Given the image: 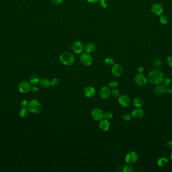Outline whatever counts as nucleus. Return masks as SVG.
<instances>
[{
  "mask_svg": "<svg viewBox=\"0 0 172 172\" xmlns=\"http://www.w3.org/2000/svg\"><path fill=\"white\" fill-rule=\"evenodd\" d=\"M164 79V74L160 70H154L151 71L148 75L149 82L153 84L160 83Z\"/></svg>",
  "mask_w": 172,
  "mask_h": 172,
  "instance_id": "nucleus-1",
  "label": "nucleus"
},
{
  "mask_svg": "<svg viewBox=\"0 0 172 172\" xmlns=\"http://www.w3.org/2000/svg\"><path fill=\"white\" fill-rule=\"evenodd\" d=\"M59 60L63 64L69 66L72 65L74 63L75 57L72 53L69 52H65L60 55Z\"/></svg>",
  "mask_w": 172,
  "mask_h": 172,
  "instance_id": "nucleus-2",
  "label": "nucleus"
},
{
  "mask_svg": "<svg viewBox=\"0 0 172 172\" xmlns=\"http://www.w3.org/2000/svg\"><path fill=\"white\" fill-rule=\"evenodd\" d=\"M27 107L29 111L33 113H39L42 110L41 104L36 100H31L28 103Z\"/></svg>",
  "mask_w": 172,
  "mask_h": 172,
  "instance_id": "nucleus-3",
  "label": "nucleus"
},
{
  "mask_svg": "<svg viewBox=\"0 0 172 172\" xmlns=\"http://www.w3.org/2000/svg\"><path fill=\"white\" fill-rule=\"evenodd\" d=\"M81 62L85 66H90L93 62V58L90 53H83L80 57Z\"/></svg>",
  "mask_w": 172,
  "mask_h": 172,
  "instance_id": "nucleus-4",
  "label": "nucleus"
},
{
  "mask_svg": "<svg viewBox=\"0 0 172 172\" xmlns=\"http://www.w3.org/2000/svg\"><path fill=\"white\" fill-rule=\"evenodd\" d=\"M32 88L31 83L27 81H23L21 82L18 85V90L21 93H27L31 90Z\"/></svg>",
  "mask_w": 172,
  "mask_h": 172,
  "instance_id": "nucleus-5",
  "label": "nucleus"
},
{
  "mask_svg": "<svg viewBox=\"0 0 172 172\" xmlns=\"http://www.w3.org/2000/svg\"><path fill=\"white\" fill-rule=\"evenodd\" d=\"M85 50L84 45L82 42L77 41L72 44V50L74 53L76 54H79L83 53Z\"/></svg>",
  "mask_w": 172,
  "mask_h": 172,
  "instance_id": "nucleus-6",
  "label": "nucleus"
},
{
  "mask_svg": "<svg viewBox=\"0 0 172 172\" xmlns=\"http://www.w3.org/2000/svg\"><path fill=\"white\" fill-rule=\"evenodd\" d=\"M139 159V156L137 153L132 151L128 153L125 158V161L127 164H133L137 162Z\"/></svg>",
  "mask_w": 172,
  "mask_h": 172,
  "instance_id": "nucleus-7",
  "label": "nucleus"
},
{
  "mask_svg": "<svg viewBox=\"0 0 172 172\" xmlns=\"http://www.w3.org/2000/svg\"><path fill=\"white\" fill-rule=\"evenodd\" d=\"M119 102L121 106L124 108H127L130 105V100L129 97L126 95L123 94L119 96Z\"/></svg>",
  "mask_w": 172,
  "mask_h": 172,
  "instance_id": "nucleus-8",
  "label": "nucleus"
},
{
  "mask_svg": "<svg viewBox=\"0 0 172 172\" xmlns=\"http://www.w3.org/2000/svg\"><path fill=\"white\" fill-rule=\"evenodd\" d=\"M104 114L101 109L98 108L94 109L92 111L93 118L96 121H100L104 118Z\"/></svg>",
  "mask_w": 172,
  "mask_h": 172,
  "instance_id": "nucleus-9",
  "label": "nucleus"
},
{
  "mask_svg": "<svg viewBox=\"0 0 172 172\" xmlns=\"http://www.w3.org/2000/svg\"><path fill=\"white\" fill-rule=\"evenodd\" d=\"M135 82L139 86H145L147 84V79L146 77L142 74H137L134 78Z\"/></svg>",
  "mask_w": 172,
  "mask_h": 172,
  "instance_id": "nucleus-10",
  "label": "nucleus"
},
{
  "mask_svg": "<svg viewBox=\"0 0 172 172\" xmlns=\"http://www.w3.org/2000/svg\"><path fill=\"white\" fill-rule=\"evenodd\" d=\"M152 12L154 15L160 16L163 12L162 6L159 3L154 4L152 8Z\"/></svg>",
  "mask_w": 172,
  "mask_h": 172,
  "instance_id": "nucleus-11",
  "label": "nucleus"
},
{
  "mask_svg": "<svg viewBox=\"0 0 172 172\" xmlns=\"http://www.w3.org/2000/svg\"><path fill=\"white\" fill-rule=\"evenodd\" d=\"M112 72L115 76H120L123 73V68L120 65L116 64L112 67Z\"/></svg>",
  "mask_w": 172,
  "mask_h": 172,
  "instance_id": "nucleus-12",
  "label": "nucleus"
},
{
  "mask_svg": "<svg viewBox=\"0 0 172 172\" xmlns=\"http://www.w3.org/2000/svg\"><path fill=\"white\" fill-rule=\"evenodd\" d=\"M111 94V90L109 87L104 86L101 89L100 92V96L103 99H107L109 98Z\"/></svg>",
  "mask_w": 172,
  "mask_h": 172,
  "instance_id": "nucleus-13",
  "label": "nucleus"
},
{
  "mask_svg": "<svg viewBox=\"0 0 172 172\" xmlns=\"http://www.w3.org/2000/svg\"><path fill=\"white\" fill-rule=\"evenodd\" d=\"M95 94H96V90L92 86H88L85 89V96L87 98H92L95 95Z\"/></svg>",
  "mask_w": 172,
  "mask_h": 172,
  "instance_id": "nucleus-14",
  "label": "nucleus"
},
{
  "mask_svg": "<svg viewBox=\"0 0 172 172\" xmlns=\"http://www.w3.org/2000/svg\"><path fill=\"white\" fill-rule=\"evenodd\" d=\"M154 87L153 91L156 94H161L166 92V86L164 84H158Z\"/></svg>",
  "mask_w": 172,
  "mask_h": 172,
  "instance_id": "nucleus-15",
  "label": "nucleus"
},
{
  "mask_svg": "<svg viewBox=\"0 0 172 172\" xmlns=\"http://www.w3.org/2000/svg\"><path fill=\"white\" fill-rule=\"evenodd\" d=\"M131 115L135 119H141L145 115V112L141 109H137L132 111Z\"/></svg>",
  "mask_w": 172,
  "mask_h": 172,
  "instance_id": "nucleus-16",
  "label": "nucleus"
},
{
  "mask_svg": "<svg viewBox=\"0 0 172 172\" xmlns=\"http://www.w3.org/2000/svg\"><path fill=\"white\" fill-rule=\"evenodd\" d=\"M110 123L107 120H103L100 122L99 127L102 131H107L109 129Z\"/></svg>",
  "mask_w": 172,
  "mask_h": 172,
  "instance_id": "nucleus-17",
  "label": "nucleus"
},
{
  "mask_svg": "<svg viewBox=\"0 0 172 172\" xmlns=\"http://www.w3.org/2000/svg\"><path fill=\"white\" fill-rule=\"evenodd\" d=\"M96 49V46L94 43H89L86 45L85 47V50L87 53H92L94 52Z\"/></svg>",
  "mask_w": 172,
  "mask_h": 172,
  "instance_id": "nucleus-18",
  "label": "nucleus"
},
{
  "mask_svg": "<svg viewBox=\"0 0 172 172\" xmlns=\"http://www.w3.org/2000/svg\"><path fill=\"white\" fill-rule=\"evenodd\" d=\"M40 85L43 88H48L51 85V82L47 78H43L40 80Z\"/></svg>",
  "mask_w": 172,
  "mask_h": 172,
  "instance_id": "nucleus-19",
  "label": "nucleus"
},
{
  "mask_svg": "<svg viewBox=\"0 0 172 172\" xmlns=\"http://www.w3.org/2000/svg\"><path fill=\"white\" fill-rule=\"evenodd\" d=\"M133 103L136 108H141L144 105L143 100L140 98H135L133 100Z\"/></svg>",
  "mask_w": 172,
  "mask_h": 172,
  "instance_id": "nucleus-20",
  "label": "nucleus"
},
{
  "mask_svg": "<svg viewBox=\"0 0 172 172\" xmlns=\"http://www.w3.org/2000/svg\"><path fill=\"white\" fill-rule=\"evenodd\" d=\"M30 81L31 84L33 85H36L40 82V78L39 76L37 74H34L32 75L30 79Z\"/></svg>",
  "mask_w": 172,
  "mask_h": 172,
  "instance_id": "nucleus-21",
  "label": "nucleus"
},
{
  "mask_svg": "<svg viewBox=\"0 0 172 172\" xmlns=\"http://www.w3.org/2000/svg\"><path fill=\"white\" fill-rule=\"evenodd\" d=\"M29 109L27 107H22L20 111V116L22 118H26L29 115Z\"/></svg>",
  "mask_w": 172,
  "mask_h": 172,
  "instance_id": "nucleus-22",
  "label": "nucleus"
},
{
  "mask_svg": "<svg viewBox=\"0 0 172 172\" xmlns=\"http://www.w3.org/2000/svg\"><path fill=\"white\" fill-rule=\"evenodd\" d=\"M168 159L164 157H162L158 159L157 164L160 166H164L167 164L168 163Z\"/></svg>",
  "mask_w": 172,
  "mask_h": 172,
  "instance_id": "nucleus-23",
  "label": "nucleus"
},
{
  "mask_svg": "<svg viewBox=\"0 0 172 172\" xmlns=\"http://www.w3.org/2000/svg\"><path fill=\"white\" fill-rule=\"evenodd\" d=\"M105 63L107 66H111L112 65L114 64V60L111 57H107L105 60Z\"/></svg>",
  "mask_w": 172,
  "mask_h": 172,
  "instance_id": "nucleus-24",
  "label": "nucleus"
},
{
  "mask_svg": "<svg viewBox=\"0 0 172 172\" xmlns=\"http://www.w3.org/2000/svg\"><path fill=\"white\" fill-rule=\"evenodd\" d=\"M132 170H133V168L131 164H126L123 168V171L124 172H131Z\"/></svg>",
  "mask_w": 172,
  "mask_h": 172,
  "instance_id": "nucleus-25",
  "label": "nucleus"
},
{
  "mask_svg": "<svg viewBox=\"0 0 172 172\" xmlns=\"http://www.w3.org/2000/svg\"><path fill=\"white\" fill-rule=\"evenodd\" d=\"M160 21L161 22V23L165 24L168 23V18H167L166 16L160 15Z\"/></svg>",
  "mask_w": 172,
  "mask_h": 172,
  "instance_id": "nucleus-26",
  "label": "nucleus"
},
{
  "mask_svg": "<svg viewBox=\"0 0 172 172\" xmlns=\"http://www.w3.org/2000/svg\"><path fill=\"white\" fill-rule=\"evenodd\" d=\"M132 115L130 114L126 113L123 115V119L124 121L126 122H128L131 120L132 119Z\"/></svg>",
  "mask_w": 172,
  "mask_h": 172,
  "instance_id": "nucleus-27",
  "label": "nucleus"
},
{
  "mask_svg": "<svg viewBox=\"0 0 172 172\" xmlns=\"http://www.w3.org/2000/svg\"><path fill=\"white\" fill-rule=\"evenodd\" d=\"M104 118L106 120H110L113 117L112 114L110 111H106L104 113Z\"/></svg>",
  "mask_w": 172,
  "mask_h": 172,
  "instance_id": "nucleus-28",
  "label": "nucleus"
},
{
  "mask_svg": "<svg viewBox=\"0 0 172 172\" xmlns=\"http://www.w3.org/2000/svg\"><path fill=\"white\" fill-rule=\"evenodd\" d=\"M118 85V83L116 81H112L109 83V87L111 88H115Z\"/></svg>",
  "mask_w": 172,
  "mask_h": 172,
  "instance_id": "nucleus-29",
  "label": "nucleus"
},
{
  "mask_svg": "<svg viewBox=\"0 0 172 172\" xmlns=\"http://www.w3.org/2000/svg\"><path fill=\"white\" fill-rule=\"evenodd\" d=\"M99 4L102 8H106L108 6V3L107 0H100Z\"/></svg>",
  "mask_w": 172,
  "mask_h": 172,
  "instance_id": "nucleus-30",
  "label": "nucleus"
},
{
  "mask_svg": "<svg viewBox=\"0 0 172 172\" xmlns=\"http://www.w3.org/2000/svg\"><path fill=\"white\" fill-rule=\"evenodd\" d=\"M111 94L113 96L115 97V98H118L120 96L119 91L117 89H115L112 90L111 92Z\"/></svg>",
  "mask_w": 172,
  "mask_h": 172,
  "instance_id": "nucleus-31",
  "label": "nucleus"
},
{
  "mask_svg": "<svg viewBox=\"0 0 172 172\" xmlns=\"http://www.w3.org/2000/svg\"><path fill=\"white\" fill-rule=\"evenodd\" d=\"M51 4L55 6L60 5L63 2V0H50Z\"/></svg>",
  "mask_w": 172,
  "mask_h": 172,
  "instance_id": "nucleus-32",
  "label": "nucleus"
},
{
  "mask_svg": "<svg viewBox=\"0 0 172 172\" xmlns=\"http://www.w3.org/2000/svg\"><path fill=\"white\" fill-rule=\"evenodd\" d=\"M163 82H164V85L165 86H169L171 84V80L170 78H165L164 79H163Z\"/></svg>",
  "mask_w": 172,
  "mask_h": 172,
  "instance_id": "nucleus-33",
  "label": "nucleus"
},
{
  "mask_svg": "<svg viewBox=\"0 0 172 172\" xmlns=\"http://www.w3.org/2000/svg\"><path fill=\"white\" fill-rule=\"evenodd\" d=\"M59 81L57 78H53L51 80V85L53 86H57L59 84Z\"/></svg>",
  "mask_w": 172,
  "mask_h": 172,
  "instance_id": "nucleus-34",
  "label": "nucleus"
},
{
  "mask_svg": "<svg viewBox=\"0 0 172 172\" xmlns=\"http://www.w3.org/2000/svg\"><path fill=\"white\" fill-rule=\"evenodd\" d=\"M167 62L168 63L169 66L172 68V55L169 56L167 59Z\"/></svg>",
  "mask_w": 172,
  "mask_h": 172,
  "instance_id": "nucleus-35",
  "label": "nucleus"
},
{
  "mask_svg": "<svg viewBox=\"0 0 172 172\" xmlns=\"http://www.w3.org/2000/svg\"><path fill=\"white\" fill-rule=\"evenodd\" d=\"M28 102L27 100H23L21 102V105L22 107H27L28 106Z\"/></svg>",
  "mask_w": 172,
  "mask_h": 172,
  "instance_id": "nucleus-36",
  "label": "nucleus"
},
{
  "mask_svg": "<svg viewBox=\"0 0 172 172\" xmlns=\"http://www.w3.org/2000/svg\"><path fill=\"white\" fill-rule=\"evenodd\" d=\"M160 64H161V61L160 60H158V59L155 60V62H154V65L155 66H160Z\"/></svg>",
  "mask_w": 172,
  "mask_h": 172,
  "instance_id": "nucleus-37",
  "label": "nucleus"
},
{
  "mask_svg": "<svg viewBox=\"0 0 172 172\" xmlns=\"http://www.w3.org/2000/svg\"><path fill=\"white\" fill-rule=\"evenodd\" d=\"M31 91L33 93H34V94H36L38 92V89L36 87L34 86V87H32L31 89Z\"/></svg>",
  "mask_w": 172,
  "mask_h": 172,
  "instance_id": "nucleus-38",
  "label": "nucleus"
},
{
  "mask_svg": "<svg viewBox=\"0 0 172 172\" xmlns=\"http://www.w3.org/2000/svg\"><path fill=\"white\" fill-rule=\"evenodd\" d=\"M167 147H168V149L172 150V140L169 141L168 142H167Z\"/></svg>",
  "mask_w": 172,
  "mask_h": 172,
  "instance_id": "nucleus-39",
  "label": "nucleus"
},
{
  "mask_svg": "<svg viewBox=\"0 0 172 172\" xmlns=\"http://www.w3.org/2000/svg\"><path fill=\"white\" fill-rule=\"evenodd\" d=\"M89 3L91 4H96L97 3L100 1V0H87Z\"/></svg>",
  "mask_w": 172,
  "mask_h": 172,
  "instance_id": "nucleus-40",
  "label": "nucleus"
},
{
  "mask_svg": "<svg viewBox=\"0 0 172 172\" xmlns=\"http://www.w3.org/2000/svg\"><path fill=\"white\" fill-rule=\"evenodd\" d=\"M143 71H144V69H143V67H140L138 69V70H137V71H138V72H139V74H142L143 72Z\"/></svg>",
  "mask_w": 172,
  "mask_h": 172,
  "instance_id": "nucleus-41",
  "label": "nucleus"
},
{
  "mask_svg": "<svg viewBox=\"0 0 172 172\" xmlns=\"http://www.w3.org/2000/svg\"><path fill=\"white\" fill-rule=\"evenodd\" d=\"M167 94H172V90L170 88H167L166 89V92Z\"/></svg>",
  "mask_w": 172,
  "mask_h": 172,
  "instance_id": "nucleus-42",
  "label": "nucleus"
},
{
  "mask_svg": "<svg viewBox=\"0 0 172 172\" xmlns=\"http://www.w3.org/2000/svg\"><path fill=\"white\" fill-rule=\"evenodd\" d=\"M170 158L171 160L172 161V152L171 153Z\"/></svg>",
  "mask_w": 172,
  "mask_h": 172,
  "instance_id": "nucleus-43",
  "label": "nucleus"
}]
</instances>
